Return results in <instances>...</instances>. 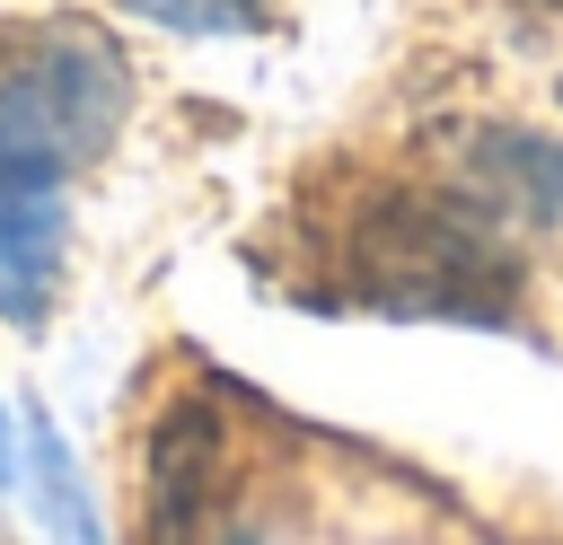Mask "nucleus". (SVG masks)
Returning <instances> with one entry per match:
<instances>
[{"label":"nucleus","instance_id":"nucleus-1","mask_svg":"<svg viewBox=\"0 0 563 545\" xmlns=\"http://www.w3.org/2000/svg\"><path fill=\"white\" fill-rule=\"evenodd\" d=\"M132 70L79 18L0 26V325H44L70 272V185L114 149Z\"/></svg>","mask_w":563,"mask_h":545},{"label":"nucleus","instance_id":"nucleus-2","mask_svg":"<svg viewBox=\"0 0 563 545\" xmlns=\"http://www.w3.org/2000/svg\"><path fill=\"white\" fill-rule=\"evenodd\" d=\"M334 272L361 308L387 316L501 325L519 308V246L457 185H387L352 202V220L334 229Z\"/></svg>","mask_w":563,"mask_h":545},{"label":"nucleus","instance_id":"nucleus-3","mask_svg":"<svg viewBox=\"0 0 563 545\" xmlns=\"http://www.w3.org/2000/svg\"><path fill=\"white\" fill-rule=\"evenodd\" d=\"M440 185H457L466 202H484L501 229H537V220L563 211V149L537 141V132H519V123H475V132H457Z\"/></svg>","mask_w":563,"mask_h":545},{"label":"nucleus","instance_id":"nucleus-4","mask_svg":"<svg viewBox=\"0 0 563 545\" xmlns=\"http://www.w3.org/2000/svg\"><path fill=\"white\" fill-rule=\"evenodd\" d=\"M18 483H26L35 545H106V510H97V492L44 404H26V422H18Z\"/></svg>","mask_w":563,"mask_h":545},{"label":"nucleus","instance_id":"nucleus-5","mask_svg":"<svg viewBox=\"0 0 563 545\" xmlns=\"http://www.w3.org/2000/svg\"><path fill=\"white\" fill-rule=\"evenodd\" d=\"M123 18L141 26H167V35H264L273 26V0H114Z\"/></svg>","mask_w":563,"mask_h":545},{"label":"nucleus","instance_id":"nucleus-6","mask_svg":"<svg viewBox=\"0 0 563 545\" xmlns=\"http://www.w3.org/2000/svg\"><path fill=\"white\" fill-rule=\"evenodd\" d=\"M9 475H18V431H9V413H0V492H9Z\"/></svg>","mask_w":563,"mask_h":545},{"label":"nucleus","instance_id":"nucleus-7","mask_svg":"<svg viewBox=\"0 0 563 545\" xmlns=\"http://www.w3.org/2000/svg\"><path fill=\"white\" fill-rule=\"evenodd\" d=\"M211 545H255V527H220V536H211Z\"/></svg>","mask_w":563,"mask_h":545},{"label":"nucleus","instance_id":"nucleus-8","mask_svg":"<svg viewBox=\"0 0 563 545\" xmlns=\"http://www.w3.org/2000/svg\"><path fill=\"white\" fill-rule=\"evenodd\" d=\"M537 9H554V18H563V0H537Z\"/></svg>","mask_w":563,"mask_h":545},{"label":"nucleus","instance_id":"nucleus-9","mask_svg":"<svg viewBox=\"0 0 563 545\" xmlns=\"http://www.w3.org/2000/svg\"><path fill=\"white\" fill-rule=\"evenodd\" d=\"M554 105H563V79H554Z\"/></svg>","mask_w":563,"mask_h":545}]
</instances>
